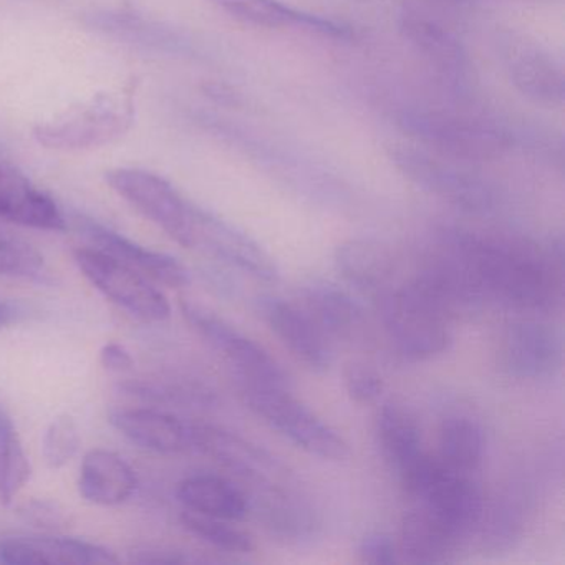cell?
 <instances>
[{"instance_id":"6da1fadb","label":"cell","mask_w":565,"mask_h":565,"mask_svg":"<svg viewBox=\"0 0 565 565\" xmlns=\"http://www.w3.org/2000/svg\"><path fill=\"white\" fill-rule=\"evenodd\" d=\"M458 250L484 300L514 309L547 312L562 300L564 243L547 247L519 237L494 236L466 230L441 231Z\"/></svg>"},{"instance_id":"7a4b0ae2","label":"cell","mask_w":565,"mask_h":565,"mask_svg":"<svg viewBox=\"0 0 565 565\" xmlns=\"http://www.w3.org/2000/svg\"><path fill=\"white\" fill-rule=\"evenodd\" d=\"M376 303L390 343L408 362L435 359L451 345V313L416 284L393 287Z\"/></svg>"},{"instance_id":"3957f363","label":"cell","mask_w":565,"mask_h":565,"mask_svg":"<svg viewBox=\"0 0 565 565\" xmlns=\"http://www.w3.org/2000/svg\"><path fill=\"white\" fill-rule=\"evenodd\" d=\"M243 396L254 415L307 455L323 461L350 458V446L343 436L284 386L244 383Z\"/></svg>"},{"instance_id":"277c9868","label":"cell","mask_w":565,"mask_h":565,"mask_svg":"<svg viewBox=\"0 0 565 565\" xmlns=\"http://www.w3.org/2000/svg\"><path fill=\"white\" fill-rule=\"evenodd\" d=\"M181 313L188 326L236 370L244 383L286 388L289 375L282 365L233 323L194 300H181Z\"/></svg>"},{"instance_id":"5b68a950","label":"cell","mask_w":565,"mask_h":565,"mask_svg":"<svg viewBox=\"0 0 565 565\" xmlns=\"http://www.w3.org/2000/svg\"><path fill=\"white\" fill-rule=\"evenodd\" d=\"M108 186L138 213L183 247H193L196 204L170 181L138 168H117L105 174Z\"/></svg>"},{"instance_id":"8992f818","label":"cell","mask_w":565,"mask_h":565,"mask_svg":"<svg viewBox=\"0 0 565 565\" xmlns=\"http://www.w3.org/2000/svg\"><path fill=\"white\" fill-rule=\"evenodd\" d=\"M134 124V102L97 95L81 108L35 127L39 143L57 150L102 147L121 137Z\"/></svg>"},{"instance_id":"52a82bcc","label":"cell","mask_w":565,"mask_h":565,"mask_svg":"<svg viewBox=\"0 0 565 565\" xmlns=\"http://www.w3.org/2000/svg\"><path fill=\"white\" fill-rule=\"evenodd\" d=\"M74 260L98 292L130 316L150 323L170 319V302L147 277L90 246L75 249Z\"/></svg>"},{"instance_id":"ba28073f","label":"cell","mask_w":565,"mask_h":565,"mask_svg":"<svg viewBox=\"0 0 565 565\" xmlns=\"http://www.w3.org/2000/svg\"><path fill=\"white\" fill-rule=\"evenodd\" d=\"M393 163L416 186L462 210L486 211L494 203L491 188L481 178L422 148H396Z\"/></svg>"},{"instance_id":"9c48e42d","label":"cell","mask_w":565,"mask_h":565,"mask_svg":"<svg viewBox=\"0 0 565 565\" xmlns=\"http://www.w3.org/2000/svg\"><path fill=\"white\" fill-rule=\"evenodd\" d=\"M402 124L406 131L418 137L423 143L465 160L494 157L509 145L508 135L498 128L455 115L436 111L408 114L403 117Z\"/></svg>"},{"instance_id":"30bf717a","label":"cell","mask_w":565,"mask_h":565,"mask_svg":"<svg viewBox=\"0 0 565 565\" xmlns=\"http://www.w3.org/2000/svg\"><path fill=\"white\" fill-rule=\"evenodd\" d=\"M499 52L512 84L524 97L545 107L564 102V72L539 42L518 32H505L499 41Z\"/></svg>"},{"instance_id":"8fae6325","label":"cell","mask_w":565,"mask_h":565,"mask_svg":"<svg viewBox=\"0 0 565 565\" xmlns=\"http://www.w3.org/2000/svg\"><path fill=\"white\" fill-rule=\"evenodd\" d=\"M191 448L210 456L254 489L280 484L287 478L286 468L266 449L216 426L191 423Z\"/></svg>"},{"instance_id":"7c38bea8","label":"cell","mask_w":565,"mask_h":565,"mask_svg":"<svg viewBox=\"0 0 565 565\" xmlns=\"http://www.w3.org/2000/svg\"><path fill=\"white\" fill-rule=\"evenodd\" d=\"M74 223L90 247L114 257L118 263L150 279L151 282L171 287V289H180L190 282V273L177 257L148 249L84 214H75Z\"/></svg>"},{"instance_id":"4fadbf2b","label":"cell","mask_w":565,"mask_h":565,"mask_svg":"<svg viewBox=\"0 0 565 565\" xmlns=\"http://www.w3.org/2000/svg\"><path fill=\"white\" fill-rule=\"evenodd\" d=\"M561 332L542 320H521L505 330L501 362L509 375L519 380L551 379L561 370Z\"/></svg>"},{"instance_id":"5bb4252c","label":"cell","mask_w":565,"mask_h":565,"mask_svg":"<svg viewBox=\"0 0 565 565\" xmlns=\"http://www.w3.org/2000/svg\"><path fill=\"white\" fill-rule=\"evenodd\" d=\"M259 312L274 335L310 372L323 373L332 365V343L306 309L279 297L259 299Z\"/></svg>"},{"instance_id":"9a60e30c","label":"cell","mask_w":565,"mask_h":565,"mask_svg":"<svg viewBox=\"0 0 565 565\" xmlns=\"http://www.w3.org/2000/svg\"><path fill=\"white\" fill-rule=\"evenodd\" d=\"M193 247H203L207 253L256 279L274 282L279 277L273 257L256 241L201 207H196L194 217Z\"/></svg>"},{"instance_id":"2e32d148","label":"cell","mask_w":565,"mask_h":565,"mask_svg":"<svg viewBox=\"0 0 565 565\" xmlns=\"http://www.w3.org/2000/svg\"><path fill=\"white\" fill-rule=\"evenodd\" d=\"M0 562L11 565L117 564L120 558L104 545L61 535H31L0 541Z\"/></svg>"},{"instance_id":"e0dca14e","label":"cell","mask_w":565,"mask_h":565,"mask_svg":"<svg viewBox=\"0 0 565 565\" xmlns=\"http://www.w3.org/2000/svg\"><path fill=\"white\" fill-rule=\"evenodd\" d=\"M85 24L107 38L160 54H193V42L177 29L147 15L120 9H98L85 15Z\"/></svg>"},{"instance_id":"ac0fdd59","label":"cell","mask_w":565,"mask_h":565,"mask_svg":"<svg viewBox=\"0 0 565 565\" xmlns=\"http://www.w3.org/2000/svg\"><path fill=\"white\" fill-rule=\"evenodd\" d=\"M306 310L330 340L366 342L369 319L359 300L329 280H310L302 290Z\"/></svg>"},{"instance_id":"d6986e66","label":"cell","mask_w":565,"mask_h":565,"mask_svg":"<svg viewBox=\"0 0 565 565\" xmlns=\"http://www.w3.org/2000/svg\"><path fill=\"white\" fill-rule=\"evenodd\" d=\"M0 220L41 231L67 230L58 204L28 177L0 161Z\"/></svg>"},{"instance_id":"ffe728a7","label":"cell","mask_w":565,"mask_h":565,"mask_svg":"<svg viewBox=\"0 0 565 565\" xmlns=\"http://www.w3.org/2000/svg\"><path fill=\"white\" fill-rule=\"evenodd\" d=\"M108 422L125 438L147 451L174 455L193 451L191 423L157 408L111 409Z\"/></svg>"},{"instance_id":"44dd1931","label":"cell","mask_w":565,"mask_h":565,"mask_svg":"<svg viewBox=\"0 0 565 565\" xmlns=\"http://www.w3.org/2000/svg\"><path fill=\"white\" fill-rule=\"evenodd\" d=\"M335 266L350 286L375 302L398 286L395 257L379 241H345L337 247Z\"/></svg>"},{"instance_id":"7402d4cb","label":"cell","mask_w":565,"mask_h":565,"mask_svg":"<svg viewBox=\"0 0 565 565\" xmlns=\"http://www.w3.org/2000/svg\"><path fill=\"white\" fill-rule=\"evenodd\" d=\"M137 475L131 466L110 449H92L85 455L78 475V492L95 505H120L135 494Z\"/></svg>"},{"instance_id":"603a6c76","label":"cell","mask_w":565,"mask_h":565,"mask_svg":"<svg viewBox=\"0 0 565 565\" xmlns=\"http://www.w3.org/2000/svg\"><path fill=\"white\" fill-rule=\"evenodd\" d=\"M243 24L266 29H302L327 38L345 39L349 31L329 19L297 11L279 0H211Z\"/></svg>"},{"instance_id":"cb8c5ba5","label":"cell","mask_w":565,"mask_h":565,"mask_svg":"<svg viewBox=\"0 0 565 565\" xmlns=\"http://www.w3.org/2000/svg\"><path fill=\"white\" fill-rule=\"evenodd\" d=\"M177 495L186 511L231 522L243 521L250 511L247 492L223 476H190L178 484Z\"/></svg>"},{"instance_id":"d4e9b609","label":"cell","mask_w":565,"mask_h":565,"mask_svg":"<svg viewBox=\"0 0 565 565\" xmlns=\"http://www.w3.org/2000/svg\"><path fill=\"white\" fill-rule=\"evenodd\" d=\"M461 541L425 509L415 508L403 515L399 529V558L409 564H439L449 561Z\"/></svg>"},{"instance_id":"484cf974","label":"cell","mask_w":565,"mask_h":565,"mask_svg":"<svg viewBox=\"0 0 565 565\" xmlns=\"http://www.w3.org/2000/svg\"><path fill=\"white\" fill-rule=\"evenodd\" d=\"M379 439L383 456L398 478L428 455L423 448L418 422L409 409L398 403H386L380 409Z\"/></svg>"},{"instance_id":"4316f807","label":"cell","mask_w":565,"mask_h":565,"mask_svg":"<svg viewBox=\"0 0 565 565\" xmlns=\"http://www.w3.org/2000/svg\"><path fill=\"white\" fill-rule=\"evenodd\" d=\"M402 31L439 71L451 77H461L465 74V49L451 32L415 12H406L403 15Z\"/></svg>"},{"instance_id":"83f0119b","label":"cell","mask_w":565,"mask_h":565,"mask_svg":"<svg viewBox=\"0 0 565 565\" xmlns=\"http://www.w3.org/2000/svg\"><path fill=\"white\" fill-rule=\"evenodd\" d=\"M484 451V431L475 419L451 416L443 422L439 429V452L436 456L443 465L471 475L481 466Z\"/></svg>"},{"instance_id":"f1b7e54d","label":"cell","mask_w":565,"mask_h":565,"mask_svg":"<svg viewBox=\"0 0 565 565\" xmlns=\"http://www.w3.org/2000/svg\"><path fill=\"white\" fill-rule=\"evenodd\" d=\"M32 466L11 416L0 405V502L11 504L31 479Z\"/></svg>"},{"instance_id":"f546056e","label":"cell","mask_w":565,"mask_h":565,"mask_svg":"<svg viewBox=\"0 0 565 565\" xmlns=\"http://www.w3.org/2000/svg\"><path fill=\"white\" fill-rule=\"evenodd\" d=\"M181 524L194 537L201 539L217 551L231 552V554L253 552V537L243 529L231 524V521H226V519L184 511L181 514Z\"/></svg>"},{"instance_id":"4dcf8cb0","label":"cell","mask_w":565,"mask_h":565,"mask_svg":"<svg viewBox=\"0 0 565 565\" xmlns=\"http://www.w3.org/2000/svg\"><path fill=\"white\" fill-rule=\"evenodd\" d=\"M0 276L44 279V257L21 237L0 230Z\"/></svg>"},{"instance_id":"1f68e13d","label":"cell","mask_w":565,"mask_h":565,"mask_svg":"<svg viewBox=\"0 0 565 565\" xmlns=\"http://www.w3.org/2000/svg\"><path fill=\"white\" fill-rule=\"evenodd\" d=\"M81 449V429L71 415L52 419L45 429L42 455L49 468L61 469L72 461Z\"/></svg>"},{"instance_id":"d6a6232c","label":"cell","mask_w":565,"mask_h":565,"mask_svg":"<svg viewBox=\"0 0 565 565\" xmlns=\"http://www.w3.org/2000/svg\"><path fill=\"white\" fill-rule=\"evenodd\" d=\"M343 379H345L347 393L353 402L372 403L382 395V376L365 363H350Z\"/></svg>"},{"instance_id":"836d02e7","label":"cell","mask_w":565,"mask_h":565,"mask_svg":"<svg viewBox=\"0 0 565 565\" xmlns=\"http://www.w3.org/2000/svg\"><path fill=\"white\" fill-rule=\"evenodd\" d=\"M362 562L372 565H390L402 561L399 558L398 541L385 532H373L363 537L359 547Z\"/></svg>"},{"instance_id":"e575fe53","label":"cell","mask_w":565,"mask_h":565,"mask_svg":"<svg viewBox=\"0 0 565 565\" xmlns=\"http://www.w3.org/2000/svg\"><path fill=\"white\" fill-rule=\"evenodd\" d=\"M100 363L107 372L125 373L134 370L135 359L124 343L108 342L102 347Z\"/></svg>"},{"instance_id":"d590c367","label":"cell","mask_w":565,"mask_h":565,"mask_svg":"<svg viewBox=\"0 0 565 565\" xmlns=\"http://www.w3.org/2000/svg\"><path fill=\"white\" fill-rule=\"evenodd\" d=\"M22 514L25 515L28 521L34 522L41 527H58L65 522L64 512L57 505L47 501H34L31 504H25Z\"/></svg>"},{"instance_id":"8d00e7d4","label":"cell","mask_w":565,"mask_h":565,"mask_svg":"<svg viewBox=\"0 0 565 565\" xmlns=\"http://www.w3.org/2000/svg\"><path fill=\"white\" fill-rule=\"evenodd\" d=\"M134 561L140 564H190L198 562V558L173 548L147 547L137 551Z\"/></svg>"},{"instance_id":"74e56055","label":"cell","mask_w":565,"mask_h":565,"mask_svg":"<svg viewBox=\"0 0 565 565\" xmlns=\"http://www.w3.org/2000/svg\"><path fill=\"white\" fill-rule=\"evenodd\" d=\"M24 316L25 310L22 309V307L6 302V300H0V329H4V327L11 326V323L18 322V320Z\"/></svg>"}]
</instances>
